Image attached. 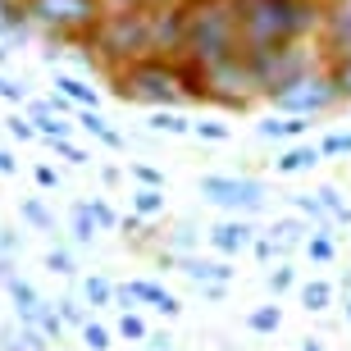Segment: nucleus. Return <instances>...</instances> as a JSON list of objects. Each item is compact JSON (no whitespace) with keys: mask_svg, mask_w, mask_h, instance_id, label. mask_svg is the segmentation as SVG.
Returning <instances> with one entry per match:
<instances>
[{"mask_svg":"<svg viewBox=\"0 0 351 351\" xmlns=\"http://www.w3.org/2000/svg\"><path fill=\"white\" fill-rule=\"evenodd\" d=\"M315 196H319V206H324V215H328L333 223H351V206L338 196V187H319Z\"/></svg>","mask_w":351,"mask_h":351,"instance_id":"32","label":"nucleus"},{"mask_svg":"<svg viewBox=\"0 0 351 351\" xmlns=\"http://www.w3.org/2000/svg\"><path fill=\"white\" fill-rule=\"evenodd\" d=\"M0 101L23 105V101H27V87H23V82H14V78H5V73H0Z\"/></svg>","mask_w":351,"mask_h":351,"instance_id":"45","label":"nucleus"},{"mask_svg":"<svg viewBox=\"0 0 351 351\" xmlns=\"http://www.w3.org/2000/svg\"><path fill=\"white\" fill-rule=\"evenodd\" d=\"M201 297L206 301H223L228 297V283H201Z\"/></svg>","mask_w":351,"mask_h":351,"instance_id":"51","label":"nucleus"},{"mask_svg":"<svg viewBox=\"0 0 351 351\" xmlns=\"http://www.w3.org/2000/svg\"><path fill=\"white\" fill-rule=\"evenodd\" d=\"M306 233H311V228H306V223H301V219H278V223H274V228H269V233H265V237H269L274 256L283 261L287 251H297L301 242H306Z\"/></svg>","mask_w":351,"mask_h":351,"instance_id":"19","label":"nucleus"},{"mask_svg":"<svg viewBox=\"0 0 351 351\" xmlns=\"http://www.w3.org/2000/svg\"><path fill=\"white\" fill-rule=\"evenodd\" d=\"M201 196H206L210 206L228 210V215H256V210H265V196H269V187H265L261 178H237V173H206L201 178Z\"/></svg>","mask_w":351,"mask_h":351,"instance_id":"9","label":"nucleus"},{"mask_svg":"<svg viewBox=\"0 0 351 351\" xmlns=\"http://www.w3.org/2000/svg\"><path fill=\"white\" fill-rule=\"evenodd\" d=\"M82 342H87L91 351H110V328L96 324V319H87V324H82Z\"/></svg>","mask_w":351,"mask_h":351,"instance_id":"41","label":"nucleus"},{"mask_svg":"<svg viewBox=\"0 0 351 351\" xmlns=\"http://www.w3.org/2000/svg\"><path fill=\"white\" fill-rule=\"evenodd\" d=\"M347 319H351V301H347Z\"/></svg>","mask_w":351,"mask_h":351,"instance_id":"58","label":"nucleus"},{"mask_svg":"<svg viewBox=\"0 0 351 351\" xmlns=\"http://www.w3.org/2000/svg\"><path fill=\"white\" fill-rule=\"evenodd\" d=\"M82 46L105 69H119L128 60L151 55V5H114V10H105Z\"/></svg>","mask_w":351,"mask_h":351,"instance_id":"3","label":"nucleus"},{"mask_svg":"<svg viewBox=\"0 0 351 351\" xmlns=\"http://www.w3.org/2000/svg\"><path fill=\"white\" fill-rule=\"evenodd\" d=\"M19 251V237H14V228H0V256H14Z\"/></svg>","mask_w":351,"mask_h":351,"instance_id":"52","label":"nucleus"},{"mask_svg":"<svg viewBox=\"0 0 351 351\" xmlns=\"http://www.w3.org/2000/svg\"><path fill=\"white\" fill-rule=\"evenodd\" d=\"M319 156H351V132H328L319 142Z\"/></svg>","mask_w":351,"mask_h":351,"instance_id":"44","label":"nucleus"},{"mask_svg":"<svg viewBox=\"0 0 351 351\" xmlns=\"http://www.w3.org/2000/svg\"><path fill=\"white\" fill-rule=\"evenodd\" d=\"M0 173H5V178H14V173H19V160H14L10 151H0Z\"/></svg>","mask_w":351,"mask_h":351,"instance_id":"54","label":"nucleus"},{"mask_svg":"<svg viewBox=\"0 0 351 351\" xmlns=\"http://www.w3.org/2000/svg\"><path fill=\"white\" fill-rule=\"evenodd\" d=\"M32 32H37V27L27 23L23 5H19V0H0V41L23 46V41H32Z\"/></svg>","mask_w":351,"mask_h":351,"instance_id":"15","label":"nucleus"},{"mask_svg":"<svg viewBox=\"0 0 351 351\" xmlns=\"http://www.w3.org/2000/svg\"><path fill=\"white\" fill-rule=\"evenodd\" d=\"M114 78V96L132 105H182V82H178V60L173 55H142V60H128V64L110 69Z\"/></svg>","mask_w":351,"mask_h":351,"instance_id":"4","label":"nucleus"},{"mask_svg":"<svg viewBox=\"0 0 351 351\" xmlns=\"http://www.w3.org/2000/svg\"><path fill=\"white\" fill-rule=\"evenodd\" d=\"M55 91H64L78 110H82V105H91V110H96V101H101V96H96V87H91V82H82V78H73V73H55Z\"/></svg>","mask_w":351,"mask_h":351,"instance_id":"24","label":"nucleus"},{"mask_svg":"<svg viewBox=\"0 0 351 351\" xmlns=\"http://www.w3.org/2000/svg\"><path fill=\"white\" fill-rule=\"evenodd\" d=\"M173 5H182V0H173Z\"/></svg>","mask_w":351,"mask_h":351,"instance_id":"59","label":"nucleus"},{"mask_svg":"<svg viewBox=\"0 0 351 351\" xmlns=\"http://www.w3.org/2000/svg\"><path fill=\"white\" fill-rule=\"evenodd\" d=\"M55 311H60L64 328H82V324L91 319V315H87V306H82V301H73V297H60V301H55Z\"/></svg>","mask_w":351,"mask_h":351,"instance_id":"35","label":"nucleus"},{"mask_svg":"<svg viewBox=\"0 0 351 351\" xmlns=\"http://www.w3.org/2000/svg\"><path fill=\"white\" fill-rule=\"evenodd\" d=\"M306 128H311L306 114H278V119L256 123V132H261L265 142H297V137H306Z\"/></svg>","mask_w":351,"mask_h":351,"instance_id":"17","label":"nucleus"},{"mask_svg":"<svg viewBox=\"0 0 351 351\" xmlns=\"http://www.w3.org/2000/svg\"><path fill=\"white\" fill-rule=\"evenodd\" d=\"M328 78H333V87H338L342 101H351V55H338V60H324Z\"/></svg>","mask_w":351,"mask_h":351,"instance_id":"33","label":"nucleus"},{"mask_svg":"<svg viewBox=\"0 0 351 351\" xmlns=\"http://www.w3.org/2000/svg\"><path fill=\"white\" fill-rule=\"evenodd\" d=\"M151 128H156V132H173V137H182V132H192V123H187V119H182L178 110H173V105H160L156 119H151Z\"/></svg>","mask_w":351,"mask_h":351,"instance_id":"31","label":"nucleus"},{"mask_svg":"<svg viewBox=\"0 0 351 351\" xmlns=\"http://www.w3.org/2000/svg\"><path fill=\"white\" fill-rule=\"evenodd\" d=\"M201 73H206V101L223 105V110H251V105L261 101V87H256V78H251L247 51L228 55V60L201 69Z\"/></svg>","mask_w":351,"mask_h":351,"instance_id":"8","label":"nucleus"},{"mask_svg":"<svg viewBox=\"0 0 351 351\" xmlns=\"http://www.w3.org/2000/svg\"><path fill=\"white\" fill-rule=\"evenodd\" d=\"M292 206H297V210H301V215H306L311 223H324V219H328V215H324V206H319V196H311V192L292 196Z\"/></svg>","mask_w":351,"mask_h":351,"instance_id":"42","label":"nucleus"},{"mask_svg":"<svg viewBox=\"0 0 351 351\" xmlns=\"http://www.w3.org/2000/svg\"><path fill=\"white\" fill-rule=\"evenodd\" d=\"M132 210L142 215V219H151V215H165V187H137L132 192Z\"/></svg>","mask_w":351,"mask_h":351,"instance_id":"28","label":"nucleus"},{"mask_svg":"<svg viewBox=\"0 0 351 351\" xmlns=\"http://www.w3.org/2000/svg\"><path fill=\"white\" fill-rule=\"evenodd\" d=\"M242 51L233 0H182V46L178 60H192L196 69H210Z\"/></svg>","mask_w":351,"mask_h":351,"instance_id":"2","label":"nucleus"},{"mask_svg":"<svg viewBox=\"0 0 351 351\" xmlns=\"http://www.w3.org/2000/svg\"><path fill=\"white\" fill-rule=\"evenodd\" d=\"M301 247H306V256H311L315 265H333L338 261V242H333V233H328V223H319L315 233H306Z\"/></svg>","mask_w":351,"mask_h":351,"instance_id":"22","label":"nucleus"},{"mask_svg":"<svg viewBox=\"0 0 351 351\" xmlns=\"http://www.w3.org/2000/svg\"><path fill=\"white\" fill-rule=\"evenodd\" d=\"M301 306H306V311H328V306H333V283H324V278H311V283L301 287Z\"/></svg>","mask_w":351,"mask_h":351,"instance_id":"27","label":"nucleus"},{"mask_svg":"<svg viewBox=\"0 0 351 351\" xmlns=\"http://www.w3.org/2000/svg\"><path fill=\"white\" fill-rule=\"evenodd\" d=\"M146 351H173V338H169V333H146Z\"/></svg>","mask_w":351,"mask_h":351,"instance_id":"50","label":"nucleus"},{"mask_svg":"<svg viewBox=\"0 0 351 351\" xmlns=\"http://www.w3.org/2000/svg\"><path fill=\"white\" fill-rule=\"evenodd\" d=\"M101 182H105V187H119V182H123V169H114V165H105V169H101Z\"/></svg>","mask_w":351,"mask_h":351,"instance_id":"53","label":"nucleus"},{"mask_svg":"<svg viewBox=\"0 0 351 351\" xmlns=\"http://www.w3.org/2000/svg\"><path fill=\"white\" fill-rule=\"evenodd\" d=\"M123 292H128V297L137 301V306H151V311H160L165 319H173V315L182 311V306H178V297H173L169 287L151 283V278H128V283H123Z\"/></svg>","mask_w":351,"mask_h":351,"instance_id":"13","label":"nucleus"},{"mask_svg":"<svg viewBox=\"0 0 351 351\" xmlns=\"http://www.w3.org/2000/svg\"><path fill=\"white\" fill-rule=\"evenodd\" d=\"M46 105H51V110H55V114H78V105H73V101H69V96H64V91H55V96H46Z\"/></svg>","mask_w":351,"mask_h":351,"instance_id":"49","label":"nucleus"},{"mask_svg":"<svg viewBox=\"0 0 351 351\" xmlns=\"http://www.w3.org/2000/svg\"><path fill=\"white\" fill-rule=\"evenodd\" d=\"M32 328H41L51 342H64V319H60V311H55V301H46L41 297V306L32 311V319H27Z\"/></svg>","mask_w":351,"mask_h":351,"instance_id":"25","label":"nucleus"},{"mask_svg":"<svg viewBox=\"0 0 351 351\" xmlns=\"http://www.w3.org/2000/svg\"><path fill=\"white\" fill-rule=\"evenodd\" d=\"M23 105H27V119L37 123V142H46V137H69L73 123H69L64 114H55L46 101H23Z\"/></svg>","mask_w":351,"mask_h":351,"instance_id":"18","label":"nucleus"},{"mask_svg":"<svg viewBox=\"0 0 351 351\" xmlns=\"http://www.w3.org/2000/svg\"><path fill=\"white\" fill-rule=\"evenodd\" d=\"M251 242H256V223L247 215H228L210 228V247L219 256H242V251H251Z\"/></svg>","mask_w":351,"mask_h":351,"instance_id":"12","label":"nucleus"},{"mask_svg":"<svg viewBox=\"0 0 351 351\" xmlns=\"http://www.w3.org/2000/svg\"><path fill=\"white\" fill-rule=\"evenodd\" d=\"M69 228H73V242H78V247H91V242H96V233H101V228H96V219H91V210H87V201H73V210H69Z\"/></svg>","mask_w":351,"mask_h":351,"instance_id":"23","label":"nucleus"},{"mask_svg":"<svg viewBox=\"0 0 351 351\" xmlns=\"http://www.w3.org/2000/svg\"><path fill=\"white\" fill-rule=\"evenodd\" d=\"M82 301H87L91 311H96V306H110V301H114V283H110L105 274H87V278H82Z\"/></svg>","mask_w":351,"mask_h":351,"instance_id":"26","label":"nucleus"},{"mask_svg":"<svg viewBox=\"0 0 351 351\" xmlns=\"http://www.w3.org/2000/svg\"><path fill=\"white\" fill-rule=\"evenodd\" d=\"M10 64V41H0V69Z\"/></svg>","mask_w":351,"mask_h":351,"instance_id":"57","label":"nucleus"},{"mask_svg":"<svg viewBox=\"0 0 351 351\" xmlns=\"http://www.w3.org/2000/svg\"><path fill=\"white\" fill-rule=\"evenodd\" d=\"M278 324H283V311H278V306H256V311L247 315V328L251 333H278Z\"/></svg>","mask_w":351,"mask_h":351,"instance_id":"30","label":"nucleus"},{"mask_svg":"<svg viewBox=\"0 0 351 351\" xmlns=\"http://www.w3.org/2000/svg\"><path fill=\"white\" fill-rule=\"evenodd\" d=\"M146 333H151V328H146V319H142V315H137V306H132V311H123V315H119V338H128V342H142Z\"/></svg>","mask_w":351,"mask_h":351,"instance_id":"37","label":"nucleus"},{"mask_svg":"<svg viewBox=\"0 0 351 351\" xmlns=\"http://www.w3.org/2000/svg\"><path fill=\"white\" fill-rule=\"evenodd\" d=\"M265 101H269L274 114L315 119V114H328L333 105H342V96H338V87H333V78H328V69L315 64V69H306L301 78H292L287 87H278L274 96H265Z\"/></svg>","mask_w":351,"mask_h":351,"instance_id":"7","label":"nucleus"},{"mask_svg":"<svg viewBox=\"0 0 351 351\" xmlns=\"http://www.w3.org/2000/svg\"><path fill=\"white\" fill-rule=\"evenodd\" d=\"M192 132H196V137H206V142H228V137H233L223 123H192Z\"/></svg>","mask_w":351,"mask_h":351,"instance_id":"47","label":"nucleus"},{"mask_svg":"<svg viewBox=\"0 0 351 351\" xmlns=\"http://www.w3.org/2000/svg\"><path fill=\"white\" fill-rule=\"evenodd\" d=\"M55 342L41 333V328H32V324H19V328H10V324H0V351H51Z\"/></svg>","mask_w":351,"mask_h":351,"instance_id":"16","label":"nucleus"},{"mask_svg":"<svg viewBox=\"0 0 351 351\" xmlns=\"http://www.w3.org/2000/svg\"><path fill=\"white\" fill-rule=\"evenodd\" d=\"M32 178H37L41 187H60V169H55V165H37V169H32Z\"/></svg>","mask_w":351,"mask_h":351,"instance_id":"48","label":"nucleus"},{"mask_svg":"<svg viewBox=\"0 0 351 351\" xmlns=\"http://www.w3.org/2000/svg\"><path fill=\"white\" fill-rule=\"evenodd\" d=\"M87 210H91V219H96V228H101V233H114V228H119V215H114V206H110V201L91 196Z\"/></svg>","mask_w":351,"mask_h":351,"instance_id":"36","label":"nucleus"},{"mask_svg":"<svg viewBox=\"0 0 351 351\" xmlns=\"http://www.w3.org/2000/svg\"><path fill=\"white\" fill-rule=\"evenodd\" d=\"M301 351H324V342H319V338H306V342H301Z\"/></svg>","mask_w":351,"mask_h":351,"instance_id":"56","label":"nucleus"},{"mask_svg":"<svg viewBox=\"0 0 351 351\" xmlns=\"http://www.w3.org/2000/svg\"><path fill=\"white\" fill-rule=\"evenodd\" d=\"M5 128H10V137H19V142H37V123H32L27 114H10Z\"/></svg>","mask_w":351,"mask_h":351,"instance_id":"43","label":"nucleus"},{"mask_svg":"<svg viewBox=\"0 0 351 351\" xmlns=\"http://www.w3.org/2000/svg\"><path fill=\"white\" fill-rule=\"evenodd\" d=\"M19 5L37 32H46L51 41H64V46H82L105 14V0H19Z\"/></svg>","mask_w":351,"mask_h":351,"instance_id":"5","label":"nucleus"},{"mask_svg":"<svg viewBox=\"0 0 351 351\" xmlns=\"http://www.w3.org/2000/svg\"><path fill=\"white\" fill-rule=\"evenodd\" d=\"M328 0H233L242 51H269L283 41H311Z\"/></svg>","mask_w":351,"mask_h":351,"instance_id":"1","label":"nucleus"},{"mask_svg":"<svg viewBox=\"0 0 351 351\" xmlns=\"http://www.w3.org/2000/svg\"><path fill=\"white\" fill-rule=\"evenodd\" d=\"M247 60H251V78H256L261 96H274L278 87L301 78L306 69L324 64L319 46H311V41H283V46H269V51H247Z\"/></svg>","mask_w":351,"mask_h":351,"instance_id":"6","label":"nucleus"},{"mask_svg":"<svg viewBox=\"0 0 351 351\" xmlns=\"http://www.w3.org/2000/svg\"><path fill=\"white\" fill-rule=\"evenodd\" d=\"M114 5H151V0H105V10H114Z\"/></svg>","mask_w":351,"mask_h":351,"instance_id":"55","label":"nucleus"},{"mask_svg":"<svg viewBox=\"0 0 351 351\" xmlns=\"http://www.w3.org/2000/svg\"><path fill=\"white\" fill-rule=\"evenodd\" d=\"M46 146H51V151H55V156H60V160H69V165H78V169H82V165H87V151H82V146H73V142H69V137H46Z\"/></svg>","mask_w":351,"mask_h":351,"instance_id":"38","label":"nucleus"},{"mask_svg":"<svg viewBox=\"0 0 351 351\" xmlns=\"http://www.w3.org/2000/svg\"><path fill=\"white\" fill-rule=\"evenodd\" d=\"M319 146H311V142H297V146H287L283 156L274 160V173H301V169H315L319 165Z\"/></svg>","mask_w":351,"mask_h":351,"instance_id":"20","label":"nucleus"},{"mask_svg":"<svg viewBox=\"0 0 351 351\" xmlns=\"http://www.w3.org/2000/svg\"><path fill=\"white\" fill-rule=\"evenodd\" d=\"M173 265H178V269L187 274L196 287H201V283H233V265H228V261H206V256H192V251H182Z\"/></svg>","mask_w":351,"mask_h":351,"instance_id":"14","label":"nucleus"},{"mask_svg":"<svg viewBox=\"0 0 351 351\" xmlns=\"http://www.w3.org/2000/svg\"><path fill=\"white\" fill-rule=\"evenodd\" d=\"M182 46V5L151 0V55H178Z\"/></svg>","mask_w":351,"mask_h":351,"instance_id":"11","label":"nucleus"},{"mask_svg":"<svg viewBox=\"0 0 351 351\" xmlns=\"http://www.w3.org/2000/svg\"><path fill=\"white\" fill-rule=\"evenodd\" d=\"M165 242H169V251H173V256H182V251H192V242H196V223H187V219H182L178 228H173V233L165 237Z\"/></svg>","mask_w":351,"mask_h":351,"instance_id":"40","label":"nucleus"},{"mask_svg":"<svg viewBox=\"0 0 351 351\" xmlns=\"http://www.w3.org/2000/svg\"><path fill=\"white\" fill-rule=\"evenodd\" d=\"M265 283H269L274 297H283V292H292V287H297V269H292L287 261H278V265L269 269V278H265Z\"/></svg>","mask_w":351,"mask_h":351,"instance_id":"34","label":"nucleus"},{"mask_svg":"<svg viewBox=\"0 0 351 351\" xmlns=\"http://www.w3.org/2000/svg\"><path fill=\"white\" fill-rule=\"evenodd\" d=\"M78 123H82V128H87L101 146H110V151H123V146H128V137H123L119 128H110V123H105V119L96 114L91 105H82V110H78Z\"/></svg>","mask_w":351,"mask_h":351,"instance_id":"21","label":"nucleus"},{"mask_svg":"<svg viewBox=\"0 0 351 351\" xmlns=\"http://www.w3.org/2000/svg\"><path fill=\"white\" fill-rule=\"evenodd\" d=\"M46 269L69 278V274L78 269V261H73V251H69V247H51V251H46Z\"/></svg>","mask_w":351,"mask_h":351,"instance_id":"39","label":"nucleus"},{"mask_svg":"<svg viewBox=\"0 0 351 351\" xmlns=\"http://www.w3.org/2000/svg\"><path fill=\"white\" fill-rule=\"evenodd\" d=\"M19 215H23L32 228H41V233H55V215L46 210V201H41V196H27L23 206H19Z\"/></svg>","mask_w":351,"mask_h":351,"instance_id":"29","label":"nucleus"},{"mask_svg":"<svg viewBox=\"0 0 351 351\" xmlns=\"http://www.w3.org/2000/svg\"><path fill=\"white\" fill-rule=\"evenodd\" d=\"M128 173L137 182H146V187H165V173H160L156 165H128Z\"/></svg>","mask_w":351,"mask_h":351,"instance_id":"46","label":"nucleus"},{"mask_svg":"<svg viewBox=\"0 0 351 351\" xmlns=\"http://www.w3.org/2000/svg\"><path fill=\"white\" fill-rule=\"evenodd\" d=\"M315 37H319V55H324V60L351 55V0H328L324 23H319Z\"/></svg>","mask_w":351,"mask_h":351,"instance_id":"10","label":"nucleus"}]
</instances>
